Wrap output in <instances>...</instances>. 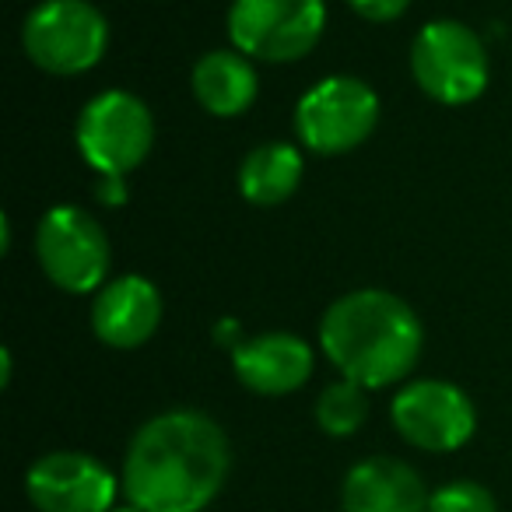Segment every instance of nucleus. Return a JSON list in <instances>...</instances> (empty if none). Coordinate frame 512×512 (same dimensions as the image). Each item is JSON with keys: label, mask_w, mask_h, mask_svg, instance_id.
Masks as SVG:
<instances>
[{"label": "nucleus", "mask_w": 512, "mask_h": 512, "mask_svg": "<svg viewBox=\"0 0 512 512\" xmlns=\"http://www.w3.org/2000/svg\"><path fill=\"white\" fill-rule=\"evenodd\" d=\"M232 470L228 435L211 414L176 407L148 418L123 456V495L144 512H204Z\"/></svg>", "instance_id": "obj_1"}, {"label": "nucleus", "mask_w": 512, "mask_h": 512, "mask_svg": "<svg viewBox=\"0 0 512 512\" xmlns=\"http://www.w3.org/2000/svg\"><path fill=\"white\" fill-rule=\"evenodd\" d=\"M320 348L341 379L365 390H386L414 372L425 348V327L400 295L358 288L327 306Z\"/></svg>", "instance_id": "obj_2"}, {"label": "nucleus", "mask_w": 512, "mask_h": 512, "mask_svg": "<svg viewBox=\"0 0 512 512\" xmlns=\"http://www.w3.org/2000/svg\"><path fill=\"white\" fill-rule=\"evenodd\" d=\"M22 50L46 74H88L109 50V22L88 0H43L22 22Z\"/></svg>", "instance_id": "obj_3"}, {"label": "nucleus", "mask_w": 512, "mask_h": 512, "mask_svg": "<svg viewBox=\"0 0 512 512\" xmlns=\"http://www.w3.org/2000/svg\"><path fill=\"white\" fill-rule=\"evenodd\" d=\"M411 74L418 88L442 106H467L481 99L491 78L488 46L470 25L435 18L411 43Z\"/></svg>", "instance_id": "obj_4"}, {"label": "nucleus", "mask_w": 512, "mask_h": 512, "mask_svg": "<svg viewBox=\"0 0 512 512\" xmlns=\"http://www.w3.org/2000/svg\"><path fill=\"white\" fill-rule=\"evenodd\" d=\"M36 256L50 285L67 295H88L109 281L113 242L85 207L60 204L39 218Z\"/></svg>", "instance_id": "obj_5"}, {"label": "nucleus", "mask_w": 512, "mask_h": 512, "mask_svg": "<svg viewBox=\"0 0 512 512\" xmlns=\"http://www.w3.org/2000/svg\"><path fill=\"white\" fill-rule=\"evenodd\" d=\"M74 141L99 176H130L155 144V116L134 92L109 88L85 102Z\"/></svg>", "instance_id": "obj_6"}, {"label": "nucleus", "mask_w": 512, "mask_h": 512, "mask_svg": "<svg viewBox=\"0 0 512 512\" xmlns=\"http://www.w3.org/2000/svg\"><path fill=\"white\" fill-rule=\"evenodd\" d=\"M327 29L323 0H232L228 39L249 60L295 64L316 50Z\"/></svg>", "instance_id": "obj_7"}, {"label": "nucleus", "mask_w": 512, "mask_h": 512, "mask_svg": "<svg viewBox=\"0 0 512 512\" xmlns=\"http://www.w3.org/2000/svg\"><path fill=\"white\" fill-rule=\"evenodd\" d=\"M379 123V95L351 74L316 81L295 106V134L313 155H348L372 137Z\"/></svg>", "instance_id": "obj_8"}, {"label": "nucleus", "mask_w": 512, "mask_h": 512, "mask_svg": "<svg viewBox=\"0 0 512 512\" xmlns=\"http://www.w3.org/2000/svg\"><path fill=\"white\" fill-rule=\"evenodd\" d=\"M400 439L425 453H456L477 432L474 400L446 379H414L400 386L390 404Z\"/></svg>", "instance_id": "obj_9"}, {"label": "nucleus", "mask_w": 512, "mask_h": 512, "mask_svg": "<svg viewBox=\"0 0 512 512\" xmlns=\"http://www.w3.org/2000/svg\"><path fill=\"white\" fill-rule=\"evenodd\" d=\"M120 491V477L78 449L39 456L25 474V495L39 512H109Z\"/></svg>", "instance_id": "obj_10"}, {"label": "nucleus", "mask_w": 512, "mask_h": 512, "mask_svg": "<svg viewBox=\"0 0 512 512\" xmlns=\"http://www.w3.org/2000/svg\"><path fill=\"white\" fill-rule=\"evenodd\" d=\"M165 316V302L155 281L141 274H120L95 292L92 330L106 348L134 351L158 334Z\"/></svg>", "instance_id": "obj_11"}, {"label": "nucleus", "mask_w": 512, "mask_h": 512, "mask_svg": "<svg viewBox=\"0 0 512 512\" xmlns=\"http://www.w3.org/2000/svg\"><path fill=\"white\" fill-rule=\"evenodd\" d=\"M313 365V344L292 330H267L232 351L235 379L260 397H288V393L302 390L313 376Z\"/></svg>", "instance_id": "obj_12"}, {"label": "nucleus", "mask_w": 512, "mask_h": 512, "mask_svg": "<svg viewBox=\"0 0 512 512\" xmlns=\"http://www.w3.org/2000/svg\"><path fill=\"white\" fill-rule=\"evenodd\" d=\"M432 491L421 474L393 456H369L344 474L341 509L344 512H428Z\"/></svg>", "instance_id": "obj_13"}, {"label": "nucleus", "mask_w": 512, "mask_h": 512, "mask_svg": "<svg viewBox=\"0 0 512 512\" xmlns=\"http://www.w3.org/2000/svg\"><path fill=\"white\" fill-rule=\"evenodd\" d=\"M190 85L197 102L218 120H232L242 116L256 102L260 92V78H256V67L246 53L232 50H211L193 64Z\"/></svg>", "instance_id": "obj_14"}, {"label": "nucleus", "mask_w": 512, "mask_h": 512, "mask_svg": "<svg viewBox=\"0 0 512 512\" xmlns=\"http://www.w3.org/2000/svg\"><path fill=\"white\" fill-rule=\"evenodd\" d=\"M306 158L295 144L267 141L253 148L239 165V193L256 207H278L302 186Z\"/></svg>", "instance_id": "obj_15"}, {"label": "nucleus", "mask_w": 512, "mask_h": 512, "mask_svg": "<svg viewBox=\"0 0 512 512\" xmlns=\"http://www.w3.org/2000/svg\"><path fill=\"white\" fill-rule=\"evenodd\" d=\"M369 418V397L365 386L351 383V379H337L316 397V425L330 435V439H348Z\"/></svg>", "instance_id": "obj_16"}, {"label": "nucleus", "mask_w": 512, "mask_h": 512, "mask_svg": "<svg viewBox=\"0 0 512 512\" xmlns=\"http://www.w3.org/2000/svg\"><path fill=\"white\" fill-rule=\"evenodd\" d=\"M428 512H498V502L477 481H449L432 491Z\"/></svg>", "instance_id": "obj_17"}, {"label": "nucleus", "mask_w": 512, "mask_h": 512, "mask_svg": "<svg viewBox=\"0 0 512 512\" xmlns=\"http://www.w3.org/2000/svg\"><path fill=\"white\" fill-rule=\"evenodd\" d=\"M348 8L355 11L358 18H365V22L383 25V22H397V18L411 8V0H348Z\"/></svg>", "instance_id": "obj_18"}, {"label": "nucleus", "mask_w": 512, "mask_h": 512, "mask_svg": "<svg viewBox=\"0 0 512 512\" xmlns=\"http://www.w3.org/2000/svg\"><path fill=\"white\" fill-rule=\"evenodd\" d=\"M95 197L109 207L127 204V176H99V186H95Z\"/></svg>", "instance_id": "obj_19"}, {"label": "nucleus", "mask_w": 512, "mask_h": 512, "mask_svg": "<svg viewBox=\"0 0 512 512\" xmlns=\"http://www.w3.org/2000/svg\"><path fill=\"white\" fill-rule=\"evenodd\" d=\"M214 341L225 344L228 351H235V348H242L249 337H242V330H239V323H235V320H221L218 327H214Z\"/></svg>", "instance_id": "obj_20"}, {"label": "nucleus", "mask_w": 512, "mask_h": 512, "mask_svg": "<svg viewBox=\"0 0 512 512\" xmlns=\"http://www.w3.org/2000/svg\"><path fill=\"white\" fill-rule=\"evenodd\" d=\"M0 372H4V376H0V386H11V351L8 348L0 351Z\"/></svg>", "instance_id": "obj_21"}, {"label": "nucleus", "mask_w": 512, "mask_h": 512, "mask_svg": "<svg viewBox=\"0 0 512 512\" xmlns=\"http://www.w3.org/2000/svg\"><path fill=\"white\" fill-rule=\"evenodd\" d=\"M109 512H144V509H137V505H116V509H109Z\"/></svg>", "instance_id": "obj_22"}]
</instances>
